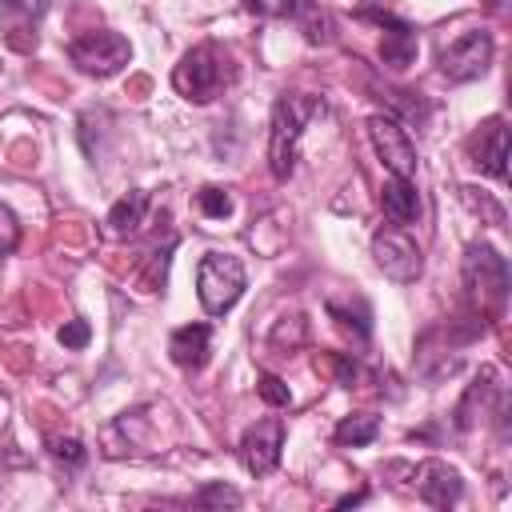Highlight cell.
<instances>
[{
	"label": "cell",
	"mask_w": 512,
	"mask_h": 512,
	"mask_svg": "<svg viewBox=\"0 0 512 512\" xmlns=\"http://www.w3.org/2000/svg\"><path fill=\"white\" fill-rule=\"evenodd\" d=\"M4 8H8V12H20V16H28V20H40L44 8H48V0H4Z\"/></svg>",
	"instance_id": "obj_26"
},
{
	"label": "cell",
	"mask_w": 512,
	"mask_h": 512,
	"mask_svg": "<svg viewBox=\"0 0 512 512\" xmlns=\"http://www.w3.org/2000/svg\"><path fill=\"white\" fill-rule=\"evenodd\" d=\"M392 104H396L408 120H416V124H424V120H428V104H424L420 96H416V100H408V92H392Z\"/></svg>",
	"instance_id": "obj_24"
},
{
	"label": "cell",
	"mask_w": 512,
	"mask_h": 512,
	"mask_svg": "<svg viewBox=\"0 0 512 512\" xmlns=\"http://www.w3.org/2000/svg\"><path fill=\"white\" fill-rule=\"evenodd\" d=\"M464 284L480 308H500L508 296V260L492 244H472L464 256Z\"/></svg>",
	"instance_id": "obj_4"
},
{
	"label": "cell",
	"mask_w": 512,
	"mask_h": 512,
	"mask_svg": "<svg viewBox=\"0 0 512 512\" xmlns=\"http://www.w3.org/2000/svg\"><path fill=\"white\" fill-rule=\"evenodd\" d=\"M416 492H420V500L432 504V508H452V504H460V496H464V480H460V472L448 468L444 460H424V464L416 468Z\"/></svg>",
	"instance_id": "obj_10"
},
{
	"label": "cell",
	"mask_w": 512,
	"mask_h": 512,
	"mask_svg": "<svg viewBox=\"0 0 512 512\" xmlns=\"http://www.w3.org/2000/svg\"><path fill=\"white\" fill-rule=\"evenodd\" d=\"M88 336H92V328H88L84 320H68V324L56 332V340H60L64 348H84V344H88Z\"/></svg>",
	"instance_id": "obj_21"
},
{
	"label": "cell",
	"mask_w": 512,
	"mask_h": 512,
	"mask_svg": "<svg viewBox=\"0 0 512 512\" xmlns=\"http://www.w3.org/2000/svg\"><path fill=\"white\" fill-rule=\"evenodd\" d=\"M232 68H228V56L216 48V44H196L172 72V84L180 96L196 100V104H208L212 96H220V88L228 84Z\"/></svg>",
	"instance_id": "obj_2"
},
{
	"label": "cell",
	"mask_w": 512,
	"mask_h": 512,
	"mask_svg": "<svg viewBox=\"0 0 512 512\" xmlns=\"http://www.w3.org/2000/svg\"><path fill=\"white\" fill-rule=\"evenodd\" d=\"M368 136H372V148L380 152V160L392 176H404V180L416 176V144L396 116H388V112L368 116Z\"/></svg>",
	"instance_id": "obj_7"
},
{
	"label": "cell",
	"mask_w": 512,
	"mask_h": 512,
	"mask_svg": "<svg viewBox=\"0 0 512 512\" xmlns=\"http://www.w3.org/2000/svg\"><path fill=\"white\" fill-rule=\"evenodd\" d=\"M280 448H284V424L280 420H260L244 432L240 440V460L252 476H268L280 464Z\"/></svg>",
	"instance_id": "obj_9"
},
{
	"label": "cell",
	"mask_w": 512,
	"mask_h": 512,
	"mask_svg": "<svg viewBox=\"0 0 512 512\" xmlns=\"http://www.w3.org/2000/svg\"><path fill=\"white\" fill-rule=\"evenodd\" d=\"M196 204H200V212H204L208 220H224V216L232 212V196H228L224 188H204V192L196 196Z\"/></svg>",
	"instance_id": "obj_18"
},
{
	"label": "cell",
	"mask_w": 512,
	"mask_h": 512,
	"mask_svg": "<svg viewBox=\"0 0 512 512\" xmlns=\"http://www.w3.org/2000/svg\"><path fill=\"white\" fill-rule=\"evenodd\" d=\"M472 164L480 168V172H488V176H496V180H504L508 176V128H504V120H484V128L472 136Z\"/></svg>",
	"instance_id": "obj_11"
},
{
	"label": "cell",
	"mask_w": 512,
	"mask_h": 512,
	"mask_svg": "<svg viewBox=\"0 0 512 512\" xmlns=\"http://www.w3.org/2000/svg\"><path fill=\"white\" fill-rule=\"evenodd\" d=\"M492 52H496L492 32L472 28V32H464V36H456V40L440 52V72H444L452 84H468V80H476V76L488 72Z\"/></svg>",
	"instance_id": "obj_6"
},
{
	"label": "cell",
	"mask_w": 512,
	"mask_h": 512,
	"mask_svg": "<svg viewBox=\"0 0 512 512\" xmlns=\"http://www.w3.org/2000/svg\"><path fill=\"white\" fill-rule=\"evenodd\" d=\"M16 240H20V224H16V216L0 204V256H8V252L16 248Z\"/></svg>",
	"instance_id": "obj_23"
},
{
	"label": "cell",
	"mask_w": 512,
	"mask_h": 512,
	"mask_svg": "<svg viewBox=\"0 0 512 512\" xmlns=\"http://www.w3.org/2000/svg\"><path fill=\"white\" fill-rule=\"evenodd\" d=\"M372 256H376L380 272H384L388 280H396V284L416 280L420 268H424L416 240H412L404 228H396V224H388V228H380V232L372 236Z\"/></svg>",
	"instance_id": "obj_8"
},
{
	"label": "cell",
	"mask_w": 512,
	"mask_h": 512,
	"mask_svg": "<svg viewBox=\"0 0 512 512\" xmlns=\"http://www.w3.org/2000/svg\"><path fill=\"white\" fill-rule=\"evenodd\" d=\"M376 436H380V416H372V412H356V416H344L336 424V440L340 444H352V448H364Z\"/></svg>",
	"instance_id": "obj_15"
},
{
	"label": "cell",
	"mask_w": 512,
	"mask_h": 512,
	"mask_svg": "<svg viewBox=\"0 0 512 512\" xmlns=\"http://www.w3.org/2000/svg\"><path fill=\"white\" fill-rule=\"evenodd\" d=\"M324 116V100L308 92H288L272 108V132H268V168L276 180H288L296 172V148L304 136V124Z\"/></svg>",
	"instance_id": "obj_1"
},
{
	"label": "cell",
	"mask_w": 512,
	"mask_h": 512,
	"mask_svg": "<svg viewBox=\"0 0 512 512\" xmlns=\"http://www.w3.org/2000/svg\"><path fill=\"white\" fill-rule=\"evenodd\" d=\"M380 208H384V220L396 224V228L416 224V216H420V196H416L412 180H404V176H388L384 188H380Z\"/></svg>",
	"instance_id": "obj_12"
},
{
	"label": "cell",
	"mask_w": 512,
	"mask_h": 512,
	"mask_svg": "<svg viewBox=\"0 0 512 512\" xmlns=\"http://www.w3.org/2000/svg\"><path fill=\"white\" fill-rule=\"evenodd\" d=\"M292 16L300 20V28H304V36H308L312 44H324V40H328V32H332V16H328L316 0H296V4H292Z\"/></svg>",
	"instance_id": "obj_17"
},
{
	"label": "cell",
	"mask_w": 512,
	"mask_h": 512,
	"mask_svg": "<svg viewBox=\"0 0 512 512\" xmlns=\"http://www.w3.org/2000/svg\"><path fill=\"white\" fill-rule=\"evenodd\" d=\"M196 296L208 316H224L244 296V264L228 252H208L196 268Z\"/></svg>",
	"instance_id": "obj_3"
},
{
	"label": "cell",
	"mask_w": 512,
	"mask_h": 512,
	"mask_svg": "<svg viewBox=\"0 0 512 512\" xmlns=\"http://www.w3.org/2000/svg\"><path fill=\"white\" fill-rule=\"evenodd\" d=\"M248 12H256V16H280V12H292V4L296 0H240Z\"/></svg>",
	"instance_id": "obj_25"
},
{
	"label": "cell",
	"mask_w": 512,
	"mask_h": 512,
	"mask_svg": "<svg viewBox=\"0 0 512 512\" xmlns=\"http://www.w3.org/2000/svg\"><path fill=\"white\" fill-rule=\"evenodd\" d=\"M68 56H72V64H76L80 72H88V76H112V72H120V68L128 64L132 48H128V40H124L120 32L100 28V32L76 36V40L68 44Z\"/></svg>",
	"instance_id": "obj_5"
},
{
	"label": "cell",
	"mask_w": 512,
	"mask_h": 512,
	"mask_svg": "<svg viewBox=\"0 0 512 512\" xmlns=\"http://www.w3.org/2000/svg\"><path fill=\"white\" fill-rule=\"evenodd\" d=\"M328 364L336 368L340 384H348V388H352V380H356V364H352V360H344V356H328Z\"/></svg>",
	"instance_id": "obj_27"
},
{
	"label": "cell",
	"mask_w": 512,
	"mask_h": 512,
	"mask_svg": "<svg viewBox=\"0 0 512 512\" xmlns=\"http://www.w3.org/2000/svg\"><path fill=\"white\" fill-rule=\"evenodd\" d=\"M196 504H228V508H236L240 504V492L236 488H228V484H204L200 492H196Z\"/></svg>",
	"instance_id": "obj_20"
},
{
	"label": "cell",
	"mask_w": 512,
	"mask_h": 512,
	"mask_svg": "<svg viewBox=\"0 0 512 512\" xmlns=\"http://www.w3.org/2000/svg\"><path fill=\"white\" fill-rule=\"evenodd\" d=\"M256 392H260V400H264V404H272V408H284V404H292V392H288V384H284L280 376H272V372H264V376H260Z\"/></svg>",
	"instance_id": "obj_19"
},
{
	"label": "cell",
	"mask_w": 512,
	"mask_h": 512,
	"mask_svg": "<svg viewBox=\"0 0 512 512\" xmlns=\"http://www.w3.org/2000/svg\"><path fill=\"white\" fill-rule=\"evenodd\" d=\"M208 348H212V328L208 324H184L168 336V356L180 368H204Z\"/></svg>",
	"instance_id": "obj_13"
},
{
	"label": "cell",
	"mask_w": 512,
	"mask_h": 512,
	"mask_svg": "<svg viewBox=\"0 0 512 512\" xmlns=\"http://www.w3.org/2000/svg\"><path fill=\"white\" fill-rule=\"evenodd\" d=\"M412 56H416V32H412L408 24H404V28H392V32L384 36V44H380V60H384L388 68H408Z\"/></svg>",
	"instance_id": "obj_16"
},
{
	"label": "cell",
	"mask_w": 512,
	"mask_h": 512,
	"mask_svg": "<svg viewBox=\"0 0 512 512\" xmlns=\"http://www.w3.org/2000/svg\"><path fill=\"white\" fill-rule=\"evenodd\" d=\"M144 208H148V196L144 192H128L120 196L112 208H108V232L112 236H128L144 224Z\"/></svg>",
	"instance_id": "obj_14"
},
{
	"label": "cell",
	"mask_w": 512,
	"mask_h": 512,
	"mask_svg": "<svg viewBox=\"0 0 512 512\" xmlns=\"http://www.w3.org/2000/svg\"><path fill=\"white\" fill-rule=\"evenodd\" d=\"M52 452H56V460H64V464H84V460H88V452H84V444H80L76 436L52 440Z\"/></svg>",
	"instance_id": "obj_22"
}]
</instances>
